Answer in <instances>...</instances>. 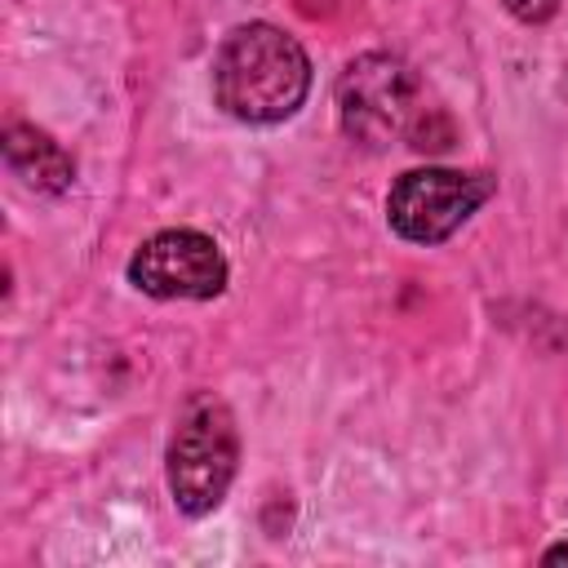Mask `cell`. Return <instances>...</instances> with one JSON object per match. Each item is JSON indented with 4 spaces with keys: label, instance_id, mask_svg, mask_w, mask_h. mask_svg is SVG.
Masks as SVG:
<instances>
[{
    "label": "cell",
    "instance_id": "6da1fadb",
    "mask_svg": "<svg viewBox=\"0 0 568 568\" xmlns=\"http://www.w3.org/2000/svg\"><path fill=\"white\" fill-rule=\"evenodd\" d=\"M311 93L306 49L275 22H240L213 53V102L240 124H280Z\"/></svg>",
    "mask_w": 568,
    "mask_h": 568
},
{
    "label": "cell",
    "instance_id": "7a4b0ae2",
    "mask_svg": "<svg viewBox=\"0 0 568 568\" xmlns=\"http://www.w3.org/2000/svg\"><path fill=\"white\" fill-rule=\"evenodd\" d=\"M235 466H240V430L231 408L213 395H195L182 408L164 457L173 506L191 519L217 510L235 479Z\"/></svg>",
    "mask_w": 568,
    "mask_h": 568
},
{
    "label": "cell",
    "instance_id": "3957f363",
    "mask_svg": "<svg viewBox=\"0 0 568 568\" xmlns=\"http://www.w3.org/2000/svg\"><path fill=\"white\" fill-rule=\"evenodd\" d=\"M333 98H337L342 133L368 151L399 142L422 111V84H417L413 67L382 49L351 58L337 75Z\"/></svg>",
    "mask_w": 568,
    "mask_h": 568
},
{
    "label": "cell",
    "instance_id": "277c9868",
    "mask_svg": "<svg viewBox=\"0 0 568 568\" xmlns=\"http://www.w3.org/2000/svg\"><path fill=\"white\" fill-rule=\"evenodd\" d=\"M493 195V178L462 169H408L386 195V222L408 244H444Z\"/></svg>",
    "mask_w": 568,
    "mask_h": 568
},
{
    "label": "cell",
    "instance_id": "5b68a950",
    "mask_svg": "<svg viewBox=\"0 0 568 568\" xmlns=\"http://www.w3.org/2000/svg\"><path fill=\"white\" fill-rule=\"evenodd\" d=\"M226 275L217 240L191 226L155 231L129 257V284L160 302H209L226 288Z\"/></svg>",
    "mask_w": 568,
    "mask_h": 568
},
{
    "label": "cell",
    "instance_id": "8992f818",
    "mask_svg": "<svg viewBox=\"0 0 568 568\" xmlns=\"http://www.w3.org/2000/svg\"><path fill=\"white\" fill-rule=\"evenodd\" d=\"M4 164L13 169V178H22V186H31L36 195H62L75 182V164L71 155L36 124H9L4 129Z\"/></svg>",
    "mask_w": 568,
    "mask_h": 568
},
{
    "label": "cell",
    "instance_id": "52a82bcc",
    "mask_svg": "<svg viewBox=\"0 0 568 568\" xmlns=\"http://www.w3.org/2000/svg\"><path fill=\"white\" fill-rule=\"evenodd\" d=\"M519 22H546V18H555V9H559V0H501Z\"/></svg>",
    "mask_w": 568,
    "mask_h": 568
},
{
    "label": "cell",
    "instance_id": "ba28073f",
    "mask_svg": "<svg viewBox=\"0 0 568 568\" xmlns=\"http://www.w3.org/2000/svg\"><path fill=\"white\" fill-rule=\"evenodd\" d=\"M541 559H546V564H568V546H550Z\"/></svg>",
    "mask_w": 568,
    "mask_h": 568
},
{
    "label": "cell",
    "instance_id": "9c48e42d",
    "mask_svg": "<svg viewBox=\"0 0 568 568\" xmlns=\"http://www.w3.org/2000/svg\"><path fill=\"white\" fill-rule=\"evenodd\" d=\"M564 89H568V80H564Z\"/></svg>",
    "mask_w": 568,
    "mask_h": 568
}]
</instances>
